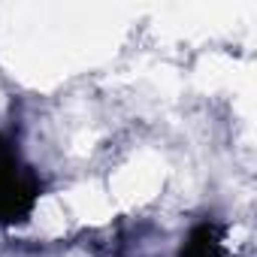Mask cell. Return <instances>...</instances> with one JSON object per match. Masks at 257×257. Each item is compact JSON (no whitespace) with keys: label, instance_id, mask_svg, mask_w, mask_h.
<instances>
[{"label":"cell","instance_id":"1","mask_svg":"<svg viewBox=\"0 0 257 257\" xmlns=\"http://www.w3.org/2000/svg\"><path fill=\"white\" fill-rule=\"evenodd\" d=\"M37 194H40V185L34 173L19 161V152L13 149V143L0 137V221L13 224L31 215Z\"/></svg>","mask_w":257,"mask_h":257},{"label":"cell","instance_id":"2","mask_svg":"<svg viewBox=\"0 0 257 257\" xmlns=\"http://www.w3.org/2000/svg\"><path fill=\"white\" fill-rule=\"evenodd\" d=\"M182 257H230L224 230L215 227V224H200L188 236V242L182 248Z\"/></svg>","mask_w":257,"mask_h":257}]
</instances>
